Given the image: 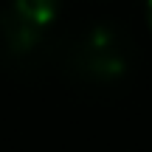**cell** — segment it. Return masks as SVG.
Segmentation results:
<instances>
[{"label":"cell","instance_id":"obj_1","mask_svg":"<svg viewBox=\"0 0 152 152\" xmlns=\"http://www.w3.org/2000/svg\"><path fill=\"white\" fill-rule=\"evenodd\" d=\"M73 71L90 82H115L127 73L130 51L113 26H96L79 39L71 54Z\"/></svg>","mask_w":152,"mask_h":152},{"label":"cell","instance_id":"obj_2","mask_svg":"<svg viewBox=\"0 0 152 152\" xmlns=\"http://www.w3.org/2000/svg\"><path fill=\"white\" fill-rule=\"evenodd\" d=\"M39 42V26L31 23L26 14L14 9V3L9 9H0V48L6 54L23 56Z\"/></svg>","mask_w":152,"mask_h":152},{"label":"cell","instance_id":"obj_3","mask_svg":"<svg viewBox=\"0 0 152 152\" xmlns=\"http://www.w3.org/2000/svg\"><path fill=\"white\" fill-rule=\"evenodd\" d=\"M14 9L42 28V26H48V23L56 17L59 0H14Z\"/></svg>","mask_w":152,"mask_h":152},{"label":"cell","instance_id":"obj_4","mask_svg":"<svg viewBox=\"0 0 152 152\" xmlns=\"http://www.w3.org/2000/svg\"><path fill=\"white\" fill-rule=\"evenodd\" d=\"M149 26H152V0H149Z\"/></svg>","mask_w":152,"mask_h":152}]
</instances>
